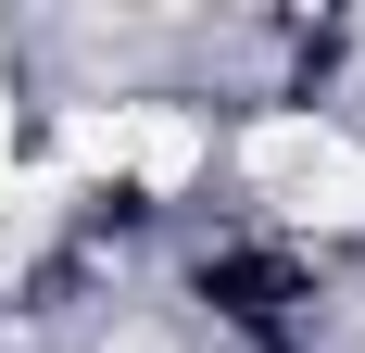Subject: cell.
Segmentation results:
<instances>
[{"instance_id": "obj_1", "label": "cell", "mask_w": 365, "mask_h": 353, "mask_svg": "<svg viewBox=\"0 0 365 353\" xmlns=\"http://www.w3.org/2000/svg\"><path fill=\"white\" fill-rule=\"evenodd\" d=\"M202 164V126L177 101H76L63 139H51V176H139V189H177Z\"/></svg>"}, {"instance_id": "obj_2", "label": "cell", "mask_w": 365, "mask_h": 353, "mask_svg": "<svg viewBox=\"0 0 365 353\" xmlns=\"http://www.w3.org/2000/svg\"><path fill=\"white\" fill-rule=\"evenodd\" d=\"M240 164H252L290 214H315V227H353L365 214V151L340 139V126H315V114H264L252 139H240Z\"/></svg>"}]
</instances>
